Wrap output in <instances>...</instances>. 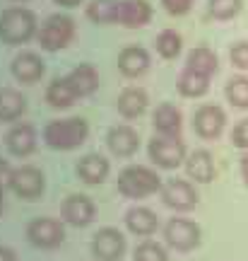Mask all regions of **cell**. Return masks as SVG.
<instances>
[{"label":"cell","mask_w":248,"mask_h":261,"mask_svg":"<svg viewBox=\"0 0 248 261\" xmlns=\"http://www.w3.org/2000/svg\"><path fill=\"white\" fill-rule=\"evenodd\" d=\"M231 143L241 150H248V119L241 121L236 128L231 130Z\"/></svg>","instance_id":"34"},{"label":"cell","mask_w":248,"mask_h":261,"mask_svg":"<svg viewBox=\"0 0 248 261\" xmlns=\"http://www.w3.org/2000/svg\"><path fill=\"white\" fill-rule=\"evenodd\" d=\"M149 65V56L145 48L140 46H128L120 51L118 56V68L123 75H128V77H138V75H142L145 70H147Z\"/></svg>","instance_id":"18"},{"label":"cell","mask_w":248,"mask_h":261,"mask_svg":"<svg viewBox=\"0 0 248 261\" xmlns=\"http://www.w3.org/2000/svg\"><path fill=\"white\" fill-rule=\"evenodd\" d=\"M77 99V92L73 90V85L68 80V75L65 77H55L53 83L46 87V102L55 109H65V107H70V104Z\"/></svg>","instance_id":"23"},{"label":"cell","mask_w":248,"mask_h":261,"mask_svg":"<svg viewBox=\"0 0 248 261\" xmlns=\"http://www.w3.org/2000/svg\"><path fill=\"white\" fill-rule=\"evenodd\" d=\"M109 174V162L101 155H84L77 162V177L82 179L84 184H101Z\"/></svg>","instance_id":"20"},{"label":"cell","mask_w":248,"mask_h":261,"mask_svg":"<svg viewBox=\"0 0 248 261\" xmlns=\"http://www.w3.org/2000/svg\"><path fill=\"white\" fill-rule=\"evenodd\" d=\"M162 187H164L162 177L149 167H142V165L126 167L118 174V191L126 198H145V196L162 191Z\"/></svg>","instance_id":"2"},{"label":"cell","mask_w":248,"mask_h":261,"mask_svg":"<svg viewBox=\"0 0 248 261\" xmlns=\"http://www.w3.org/2000/svg\"><path fill=\"white\" fill-rule=\"evenodd\" d=\"M5 143H8V150L12 155L27 158L29 152H34V148H37V133L29 123H19L8 133Z\"/></svg>","instance_id":"16"},{"label":"cell","mask_w":248,"mask_h":261,"mask_svg":"<svg viewBox=\"0 0 248 261\" xmlns=\"http://www.w3.org/2000/svg\"><path fill=\"white\" fill-rule=\"evenodd\" d=\"M44 70H46V68H44V61H41L37 54H32V51H24V54H19V56L12 61V75L24 85H34L37 80H41Z\"/></svg>","instance_id":"13"},{"label":"cell","mask_w":248,"mask_h":261,"mask_svg":"<svg viewBox=\"0 0 248 261\" xmlns=\"http://www.w3.org/2000/svg\"><path fill=\"white\" fill-rule=\"evenodd\" d=\"M157 51L164 58H176L181 54V37L176 34L174 29H164L157 37Z\"/></svg>","instance_id":"30"},{"label":"cell","mask_w":248,"mask_h":261,"mask_svg":"<svg viewBox=\"0 0 248 261\" xmlns=\"http://www.w3.org/2000/svg\"><path fill=\"white\" fill-rule=\"evenodd\" d=\"M162 5L166 8L169 15H185L193 5V0H162Z\"/></svg>","instance_id":"35"},{"label":"cell","mask_w":248,"mask_h":261,"mask_svg":"<svg viewBox=\"0 0 248 261\" xmlns=\"http://www.w3.org/2000/svg\"><path fill=\"white\" fill-rule=\"evenodd\" d=\"M24 109H27V99L22 97V92L12 87L0 90V121H15L17 116L24 114Z\"/></svg>","instance_id":"22"},{"label":"cell","mask_w":248,"mask_h":261,"mask_svg":"<svg viewBox=\"0 0 248 261\" xmlns=\"http://www.w3.org/2000/svg\"><path fill=\"white\" fill-rule=\"evenodd\" d=\"M89 126L84 119H63V121H51L44 128V140L53 150H73L80 148L87 140Z\"/></svg>","instance_id":"1"},{"label":"cell","mask_w":248,"mask_h":261,"mask_svg":"<svg viewBox=\"0 0 248 261\" xmlns=\"http://www.w3.org/2000/svg\"><path fill=\"white\" fill-rule=\"evenodd\" d=\"M126 252V237L116 227H104L94 234L92 240V254L99 261H118Z\"/></svg>","instance_id":"8"},{"label":"cell","mask_w":248,"mask_h":261,"mask_svg":"<svg viewBox=\"0 0 248 261\" xmlns=\"http://www.w3.org/2000/svg\"><path fill=\"white\" fill-rule=\"evenodd\" d=\"M44 187H46L44 174H41V169H37V167H19V169H15V174H12V191H15L19 198L34 201V198H39V196L44 194Z\"/></svg>","instance_id":"11"},{"label":"cell","mask_w":248,"mask_h":261,"mask_svg":"<svg viewBox=\"0 0 248 261\" xmlns=\"http://www.w3.org/2000/svg\"><path fill=\"white\" fill-rule=\"evenodd\" d=\"M231 63L241 68V70H248V41H239V44H234L231 48Z\"/></svg>","instance_id":"33"},{"label":"cell","mask_w":248,"mask_h":261,"mask_svg":"<svg viewBox=\"0 0 248 261\" xmlns=\"http://www.w3.org/2000/svg\"><path fill=\"white\" fill-rule=\"evenodd\" d=\"M68 80H70V85H73V90L77 92V97H87V94H92L94 90H97L99 75H97V70H94V65L82 63V65H77L75 70H70Z\"/></svg>","instance_id":"21"},{"label":"cell","mask_w":248,"mask_h":261,"mask_svg":"<svg viewBox=\"0 0 248 261\" xmlns=\"http://www.w3.org/2000/svg\"><path fill=\"white\" fill-rule=\"evenodd\" d=\"M185 172L188 177L195 179L198 184H210L214 179V162L207 150H195L185 158Z\"/></svg>","instance_id":"15"},{"label":"cell","mask_w":248,"mask_h":261,"mask_svg":"<svg viewBox=\"0 0 248 261\" xmlns=\"http://www.w3.org/2000/svg\"><path fill=\"white\" fill-rule=\"evenodd\" d=\"M164 237L169 247H174L176 252H191L200 244V227L193 220L185 218H174L164 227Z\"/></svg>","instance_id":"5"},{"label":"cell","mask_w":248,"mask_h":261,"mask_svg":"<svg viewBox=\"0 0 248 261\" xmlns=\"http://www.w3.org/2000/svg\"><path fill=\"white\" fill-rule=\"evenodd\" d=\"M241 177H243V181H246V187H248V150L243 152V158H241Z\"/></svg>","instance_id":"37"},{"label":"cell","mask_w":248,"mask_h":261,"mask_svg":"<svg viewBox=\"0 0 248 261\" xmlns=\"http://www.w3.org/2000/svg\"><path fill=\"white\" fill-rule=\"evenodd\" d=\"M126 225H128V230L133 234H152L157 230V215L149 211V208H130L128 213H126Z\"/></svg>","instance_id":"25"},{"label":"cell","mask_w":248,"mask_h":261,"mask_svg":"<svg viewBox=\"0 0 248 261\" xmlns=\"http://www.w3.org/2000/svg\"><path fill=\"white\" fill-rule=\"evenodd\" d=\"M224 123H227V116L222 112V107H217V104H202L200 109L195 112L193 119L198 136L205 140L220 138V133L224 130Z\"/></svg>","instance_id":"10"},{"label":"cell","mask_w":248,"mask_h":261,"mask_svg":"<svg viewBox=\"0 0 248 261\" xmlns=\"http://www.w3.org/2000/svg\"><path fill=\"white\" fill-rule=\"evenodd\" d=\"M0 208H3V191H0Z\"/></svg>","instance_id":"40"},{"label":"cell","mask_w":248,"mask_h":261,"mask_svg":"<svg viewBox=\"0 0 248 261\" xmlns=\"http://www.w3.org/2000/svg\"><path fill=\"white\" fill-rule=\"evenodd\" d=\"M207 10L214 19H231L234 15H239L241 0H210Z\"/></svg>","instance_id":"32"},{"label":"cell","mask_w":248,"mask_h":261,"mask_svg":"<svg viewBox=\"0 0 248 261\" xmlns=\"http://www.w3.org/2000/svg\"><path fill=\"white\" fill-rule=\"evenodd\" d=\"M27 237L34 247L53 249L65 240V232L60 220H55V218H34L27 225Z\"/></svg>","instance_id":"6"},{"label":"cell","mask_w":248,"mask_h":261,"mask_svg":"<svg viewBox=\"0 0 248 261\" xmlns=\"http://www.w3.org/2000/svg\"><path fill=\"white\" fill-rule=\"evenodd\" d=\"M63 218L70 225H77V227L89 225L94 220V203L87 196H80V194L68 196L63 203Z\"/></svg>","instance_id":"14"},{"label":"cell","mask_w":248,"mask_h":261,"mask_svg":"<svg viewBox=\"0 0 248 261\" xmlns=\"http://www.w3.org/2000/svg\"><path fill=\"white\" fill-rule=\"evenodd\" d=\"M0 261H17V256H15V252H12V249H8V247H0Z\"/></svg>","instance_id":"38"},{"label":"cell","mask_w":248,"mask_h":261,"mask_svg":"<svg viewBox=\"0 0 248 261\" xmlns=\"http://www.w3.org/2000/svg\"><path fill=\"white\" fill-rule=\"evenodd\" d=\"M87 17L97 24H109L118 19V0H92L87 5Z\"/></svg>","instance_id":"28"},{"label":"cell","mask_w":248,"mask_h":261,"mask_svg":"<svg viewBox=\"0 0 248 261\" xmlns=\"http://www.w3.org/2000/svg\"><path fill=\"white\" fill-rule=\"evenodd\" d=\"M73 34H75L73 19L65 17V15H53V17L46 19V24L39 32V44L46 51H60V48H65L73 41Z\"/></svg>","instance_id":"4"},{"label":"cell","mask_w":248,"mask_h":261,"mask_svg":"<svg viewBox=\"0 0 248 261\" xmlns=\"http://www.w3.org/2000/svg\"><path fill=\"white\" fill-rule=\"evenodd\" d=\"M152 121H154V128L162 136L178 138V133H181V112L176 109L174 104H159Z\"/></svg>","instance_id":"19"},{"label":"cell","mask_w":248,"mask_h":261,"mask_svg":"<svg viewBox=\"0 0 248 261\" xmlns=\"http://www.w3.org/2000/svg\"><path fill=\"white\" fill-rule=\"evenodd\" d=\"M185 68L193 70V73H200V75H207V77H210L212 73H217V56H214V51H210L207 46H198L188 54Z\"/></svg>","instance_id":"26"},{"label":"cell","mask_w":248,"mask_h":261,"mask_svg":"<svg viewBox=\"0 0 248 261\" xmlns=\"http://www.w3.org/2000/svg\"><path fill=\"white\" fill-rule=\"evenodd\" d=\"M162 201L176 211H191L198 205V194L191 181L185 179H169L162 187Z\"/></svg>","instance_id":"9"},{"label":"cell","mask_w":248,"mask_h":261,"mask_svg":"<svg viewBox=\"0 0 248 261\" xmlns=\"http://www.w3.org/2000/svg\"><path fill=\"white\" fill-rule=\"evenodd\" d=\"M147 107V92L140 90V87H128L123 90L118 97V112L126 116V119H135L145 112Z\"/></svg>","instance_id":"24"},{"label":"cell","mask_w":248,"mask_h":261,"mask_svg":"<svg viewBox=\"0 0 248 261\" xmlns=\"http://www.w3.org/2000/svg\"><path fill=\"white\" fill-rule=\"evenodd\" d=\"M152 17V8L147 0H120L118 3V24L128 29L145 27Z\"/></svg>","instance_id":"12"},{"label":"cell","mask_w":248,"mask_h":261,"mask_svg":"<svg viewBox=\"0 0 248 261\" xmlns=\"http://www.w3.org/2000/svg\"><path fill=\"white\" fill-rule=\"evenodd\" d=\"M207 87H210V77L200 73H193L188 68L178 77V92L183 94V97H202V94L207 92Z\"/></svg>","instance_id":"27"},{"label":"cell","mask_w":248,"mask_h":261,"mask_svg":"<svg viewBox=\"0 0 248 261\" xmlns=\"http://www.w3.org/2000/svg\"><path fill=\"white\" fill-rule=\"evenodd\" d=\"M106 140H109L111 152L118 155V158H128V155H133L140 145L138 133L130 128V126H116V128H111Z\"/></svg>","instance_id":"17"},{"label":"cell","mask_w":248,"mask_h":261,"mask_svg":"<svg viewBox=\"0 0 248 261\" xmlns=\"http://www.w3.org/2000/svg\"><path fill=\"white\" fill-rule=\"evenodd\" d=\"M12 174H15V169L10 167L5 160H0V191L12 187Z\"/></svg>","instance_id":"36"},{"label":"cell","mask_w":248,"mask_h":261,"mask_svg":"<svg viewBox=\"0 0 248 261\" xmlns=\"http://www.w3.org/2000/svg\"><path fill=\"white\" fill-rule=\"evenodd\" d=\"M58 5H65V8H75V5H80L82 0H55Z\"/></svg>","instance_id":"39"},{"label":"cell","mask_w":248,"mask_h":261,"mask_svg":"<svg viewBox=\"0 0 248 261\" xmlns=\"http://www.w3.org/2000/svg\"><path fill=\"white\" fill-rule=\"evenodd\" d=\"M149 160L164 169H176L185 160V145L178 138H154L149 143Z\"/></svg>","instance_id":"7"},{"label":"cell","mask_w":248,"mask_h":261,"mask_svg":"<svg viewBox=\"0 0 248 261\" xmlns=\"http://www.w3.org/2000/svg\"><path fill=\"white\" fill-rule=\"evenodd\" d=\"M227 99L239 109H248V77H234L227 83Z\"/></svg>","instance_id":"29"},{"label":"cell","mask_w":248,"mask_h":261,"mask_svg":"<svg viewBox=\"0 0 248 261\" xmlns=\"http://www.w3.org/2000/svg\"><path fill=\"white\" fill-rule=\"evenodd\" d=\"M133 259L135 261H169V256H166V252H164V247H162V244L152 242V240H145L142 244L135 247Z\"/></svg>","instance_id":"31"},{"label":"cell","mask_w":248,"mask_h":261,"mask_svg":"<svg viewBox=\"0 0 248 261\" xmlns=\"http://www.w3.org/2000/svg\"><path fill=\"white\" fill-rule=\"evenodd\" d=\"M34 29H37V19L24 8H10L0 15V39L10 46L29 41Z\"/></svg>","instance_id":"3"}]
</instances>
